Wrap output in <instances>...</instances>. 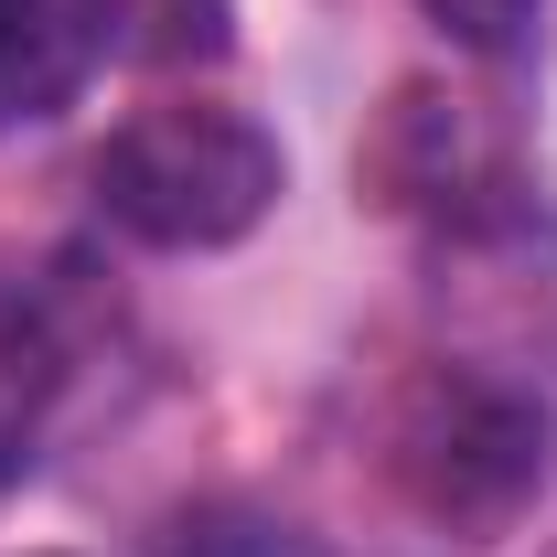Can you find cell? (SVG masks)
Wrapping results in <instances>:
<instances>
[{"instance_id": "obj_1", "label": "cell", "mask_w": 557, "mask_h": 557, "mask_svg": "<svg viewBox=\"0 0 557 557\" xmlns=\"http://www.w3.org/2000/svg\"><path fill=\"white\" fill-rule=\"evenodd\" d=\"M278 183H289L278 139L247 108H214V97H161V108H139L129 129H108V150H97L108 225L139 236V247H172V258L258 236Z\"/></svg>"}, {"instance_id": "obj_2", "label": "cell", "mask_w": 557, "mask_h": 557, "mask_svg": "<svg viewBox=\"0 0 557 557\" xmlns=\"http://www.w3.org/2000/svg\"><path fill=\"white\" fill-rule=\"evenodd\" d=\"M547 461H557L547 408L515 386H483V375H418L386 408V483L450 536L515 525L547 493Z\"/></svg>"}, {"instance_id": "obj_3", "label": "cell", "mask_w": 557, "mask_h": 557, "mask_svg": "<svg viewBox=\"0 0 557 557\" xmlns=\"http://www.w3.org/2000/svg\"><path fill=\"white\" fill-rule=\"evenodd\" d=\"M75 22H86V54H119L139 75L214 65L236 44V0H75Z\"/></svg>"}, {"instance_id": "obj_4", "label": "cell", "mask_w": 557, "mask_h": 557, "mask_svg": "<svg viewBox=\"0 0 557 557\" xmlns=\"http://www.w3.org/2000/svg\"><path fill=\"white\" fill-rule=\"evenodd\" d=\"M86 86V22L65 0H0V139L44 129Z\"/></svg>"}, {"instance_id": "obj_5", "label": "cell", "mask_w": 557, "mask_h": 557, "mask_svg": "<svg viewBox=\"0 0 557 557\" xmlns=\"http://www.w3.org/2000/svg\"><path fill=\"white\" fill-rule=\"evenodd\" d=\"M547 0H429V22L450 33V44H472V54H504V44H525V22H536Z\"/></svg>"}, {"instance_id": "obj_6", "label": "cell", "mask_w": 557, "mask_h": 557, "mask_svg": "<svg viewBox=\"0 0 557 557\" xmlns=\"http://www.w3.org/2000/svg\"><path fill=\"white\" fill-rule=\"evenodd\" d=\"M172 557H269V547H258L247 525H183V536H172Z\"/></svg>"}]
</instances>
